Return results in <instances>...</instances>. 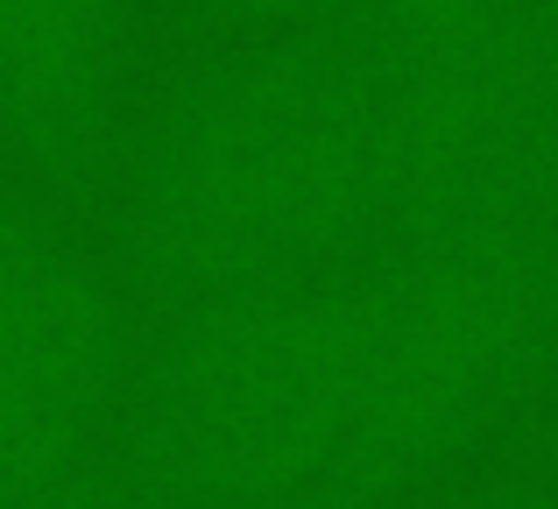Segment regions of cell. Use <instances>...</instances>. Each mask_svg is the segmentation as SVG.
Returning a JSON list of instances; mask_svg holds the SVG:
<instances>
[{
	"mask_svg": "<svg viewBox=\"0 0 558 509\" xmlns=\"http://www.w3.org/2000/svg\"><path fill=\"white\" fill-rule=\"evenodd\" d=\"M107 184L149 304L375 255L396 234L389 43L368 14L233 36L128 121Z\"/></svg>",
	"mask_w": 558,
	"mask_h": 509,
	"instance_id": "obj_1",
	"label": "cell"
},
{
	"mask_svg": "<svg viewBox=\"0 0 558 509\" xmlns=\"http://www.w3.org/2000/svg\"><path fill=\"white\" fill-rule=\"evenodd\" d=\"M107 453L149 509H375L361 262L149 304Z\"/></svg>",
	"mask_w": 558,
	"mask_h": 509,
	"instance_id": "obj_2",
	"label": "cell"
},
{
	"mask_svg": "<svg viewBox=\"0 0 558 509\" xmlns=\"http://www.w3.org/2000/svg\"><path fill=\"white\" fill-rule=\"evenodd\" d=\"M381 43L396 234L558 227V0H495Z\"/></svg>",
	"mask_w": 558,
	"mask_h": 509,
	"instance_id": "obj_3",
	"label": "cell"
},
{
	"mask_svg": "<svg viewBox=\"0 0 558 509\" xmlns=\"http://www.w3.org/2000/svg\"><path fill=\"white\" fill-rule=\"evenodd\" d=\"M128 326L113 283L0 156V509L85 496L113 446Z\"/></svg>",
	"mask_w": 558,
	"mask_h": 509,
	"instance_id": "obj_4",
	"label": "cell"
},
{
	"mask_svg": "<svg viewBox=\"0 0 558 509\" xmlns=\"http://www.w3.org/2000/svg\"><path fill=\"white\" fill-rule=\"evenodd\" d=\"M135 0H0V156L50 198L113 178L128 142Z\"/></svg>",
	"mask_w": 558,
	"mask_h": 509,
	"instance_id": "obj_5",
	"label": "cell"
},
{
	"mask_svg": "<svg viewBox=\"0 0 558 509\" xmlns=\"http://www.w3.org/2000/svg\"><path fill=\"white\" fill-rule=\"evenodd\" d=\"M198 8L227 36H276V28H312L332 22V14H354L361 0H198Z\"/></svg>",
	"mask_w": 558,
	"mask_h": 509,
	"instance_id": "obj_6",
	"label": "cell"
},
{
	"mask_svg": "<svg viewBox=\"0 0 558 509\" xmlns=\"http://www.w3.org/2000/svg\"><path fill=\"white\" fill-rule=\"evenodd\" d=\"M481 8H495V0H361L354 14H368L381 36H432V28H452Z\"/></svg>",
	"mask_w": 558,
	"mask_h": 509,
	"instance_id": "obj_7",
	"label": "cell"
},
{
	"mask_svg": "<svg viewBox=\"0 0 558 509\" xmlns=\"http://www.w3.org/2000/svg\"><path fill=\"white\" fill-rule=\"evenodd\" d=\"M57 509H107V502H99V488H85V496H71V502H57Z\"/></svg>",
	"mask_w": 558,
	"mask_h": 509,
	"instance_id": "obj_8",
	"label": "cell"
},
{
	"mask_svg": "<svg viewBox=\"0 0 558 509\" xmlns=\"http://www.w3.org/2000/svg\"><path fill=\"white\" fill-rule=\"evenodd\" d=\"M290 509H361V502H290Z\"/></svg>",
	"mask_w": 558,
	"mask_h": 509,
	"instance_id": "obj_9",
	"label": "cell"
}]
</instances>
